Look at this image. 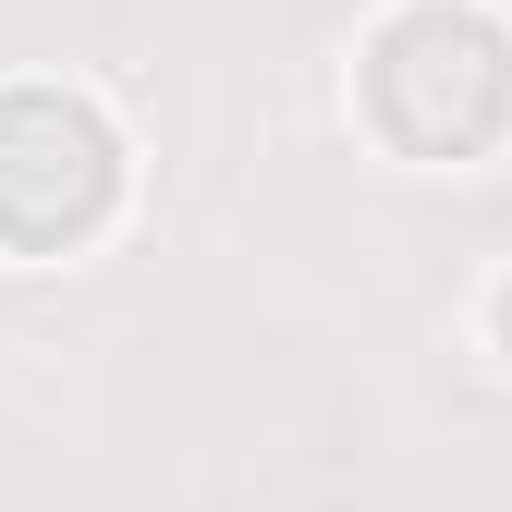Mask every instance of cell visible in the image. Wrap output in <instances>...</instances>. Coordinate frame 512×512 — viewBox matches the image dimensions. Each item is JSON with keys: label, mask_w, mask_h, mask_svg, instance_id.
I'll return each instance as SVG.
<instances>
[{"label": "cell", "mask_w": 512, "mask_h": 512, "mask_svg": "<svg viewBox=\"0 0 512 512\" xmlns=\"http://www.w3.org/2000/svg\"><path fill=\"white\" fill-rule=\"evenodd\" d=\"M366 122L403 159H476L512 122V25L476 0H415L366 37Z\"/></svg>", "instance_id": "1"}, {"label": "cell", "mask_w": 512, "mask_h": 512, "mask_svg": "<svg viewBox=\"0 0 512 512\" xmlns=\"http://www.w3.org/2000/svg\"><path fill=\"white\" fill-rule=\"evenodd\" d=\"M122 208V135L61 86H0V244L61 256Z\"/></svg>", "instance_id": "2"}, {"label": "cell", "mask_w": 512, "mask_h": 512, "mask_svg": "<svg viewBox=\"0 0 512 512\" xmlns=\"http://www.w3.org/2000/svg\"><path fill=\"white\" fill-rule=\"evenodd\" d=\"M500 330H512V293H500Z\"/></svg>", "instance_id": "3"}]
</instances>
